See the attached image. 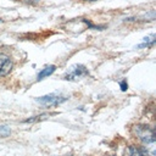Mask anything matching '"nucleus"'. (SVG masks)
I'll return each mask as SVG.
<instances>
[{
	"instance_id": "obj_1",
	"label": "nucleus",
	"mask_w": 156,
	"mask_h": 156,
	"mask_svg": "<svg viewBox=\"0 0 156 156\" xmlns=\"http://www.w3.org/2000/svg\"><path fill=\"white\" fill-rule=\"evenodd\" d=\"M87 74H88L87 68L84 66H82V65H77V66H73V67L69 68V71L67 72L65 78L67 80H77V79H79V78H82V77H84Z\"/></svg>"
},
{
	"instance_id": "obj_2",
	"label": "nucleus",
	"mask_w": 156,
	"mask_h": 156,
	"mask_svg": "<svg viewBox=\"0 0 156 156\" xmlns=\"http://www.w3.org/2000/svg\"><path fill=\"white\" fill-rule=\"evenodd\" d=\"M65 100H66L65 98L58 96V95H55V94H50V95H45V96L38 98V101H39L40 104L49 105V106H55V105H58V104L63 102Z\"/></svg>"
},
{
	"instance_id": "obj_3",
	"label": "nucleus",
	"mask_w": 156,
	"mask_h": 156,
	"mask_svg": "<svg viewBox=\"0 0 156 156\" xmlns=\"http://www.w3.org/2000/svg\"><path fill=\"white\" fill-rule=\"evenodd\" d=\"M141 155L143 156H156V146H155V139L143 141L141 147Z\"/></svg>"
},
{
	"instance_id": "obj_4",
	"label": "nucleus",
	"mask_w": 156,
	"mask_h": 156,
	"mask_svg": "<svg viewBox=\"0 0 156 156\" xmlns=\"http://www.w3.org/2000/svg\"><path fill=\"white\" fill-rule=\"evenodd\" d=\"M12 68V62L11 60L6 56L0 54V76H5L7 74Z\"/></svg>"
},
{
	"instance_id": "obj_5",
	"label": "nucleus",
	"mask_w": 156,
	"mask_h": 156,
	"mask_svg": "<svg viewBox=\"0 0 156 156\" xmlns=\"http://www.w3.org/2000/svg\"><path fill=\"white\" fill-rule=\"evenodd\" d=\"M136 134L139 135V138H140L143 141L155 139V138H154V132H152L151 129H149L147 127H145V126H139V127H136Z\"/></svg>"
},
{
	"instance_id": "obj_6",
	"label": "nucleus",
	"mask_w": 156,
	"mask_h": 156,
	"mask_svg": "<svg viewBox=\"0 0 156 156\" xmlns=\"http://www.w3.org/2000/svg\"><path fill=\"white\" fill-rule=\"evenodd\" d=\"M55 71V66H48V67H45L41 72H39V74H38V80H41V79H44L45 77H48V76H50L52 72Z\"/></svg>"
},
{
	"instance_id": "obj_7",
	"label": "nucleus",
	"mask_w": 156,
	"mask_h": 156,
	"mask_svg": "<svg viewBox=\"0 0 156 156\" xmlns=\"http://www.w3.org/2000/svg\"><path fill=\"white\" fill-rule=\"evenodd\" d=\"M126 156H143L140 150L136 149L135 146H128L126 150Z\"/></svg>"
},
{
	"instance_id": "obj_8",
	"label": "nucleus",
	"mask_w": 156,
	"mask_h": 156,
	"mask_svg": "<svg viewBox=\"0 0 156 156\" xmlns=\"http://www.w3.org/2000/svg\"><path fill=\"white\" fill-rule=\"evenodd\" d=\"M10 128L6 127V126H1L0 127V136H7L10 134Z\"/></svg>"
},
{
	"instance_id": "obj_9",
	"label": "nucleus",
	"mask_w": 156,
	"mask_h": 156,
	"mask_svg": "<svg viewBox=\"0 0 156 156\" xmlns=\"http://www.w3.org/2000/svg\"><path fill=\"white\" fill-rule=\"evenodd\" d=\"M154 38H155V35H154V34H152V35H150V37H147V38H145L144 44H141L140 46H145V45H147L149 43H150V44H152V43H154Z\"/></svg>"
},
{
	"instance_id": "obj_10",
	"label": "nucleus",
	"mask_w": 156,
	"mask_h": 156,
	"mask_svg": "<svg viewBox=\"0 0 156 156\" xmlns=\"http://www.w3.org/2000/svg\"><path fill=\"white\" fill-rule=\"evenodd\" d=\"M121 87H122V90H126V89L128 88V85H127L124 82H122V83H121Z\"/></svg>"
},
{
	"instance_id": "obj_11",
	"label": "nucleus",
	"mask_w": 156,
	"mask_h": 156,
	"mask_svg": "<svg viewBox=\"0 0 156 156\" xmlns=\"http://www.w3.org/2000/svg\"><path fill=\"white\" fill-rule=\"evenodd\" d=\"M90 1H94V0H90Z\"/></svg>"
},
{
	"instance_id": "obj_12",
	"label": "nucleus",
	"mask_w": 156,
	"mask_h": 156,
	"mask_svg": "<svg viewBox=\"0 0 156 156\" xmlns=\"http://www.w3.org/2000/svg\"><path fill=\"white\" fill-rule=\"evenodd\" d=\"M111 156H113V155H111Z\"/></svg>"
}]
</instances>
